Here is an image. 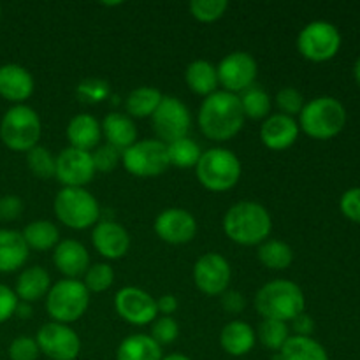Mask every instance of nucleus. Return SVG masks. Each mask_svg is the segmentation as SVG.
Instances as JSON below:
<instances>
[{
	"label": "nucleus",
	"instance_id": "f257e3e1",
	"mask_svg": "<svg viewBox=\"0 0 360 360\" xmlns=\"http://www.w3.org/2000/svg\"><path fill=\"white\" fill-rule=\"evenodd\" d=\"M245 112L239 97L229 91H214L202 101L197 115L199 129L207 139L229 141L241 132L245 125Z\"/></svg>",
	"mask_w": 360,
	"mask_h": 360
},
{
	"label": "nucleus",
	"instance_id": "f03ea898",
	"mask_svg": "<svg viewBox=\"0 0 360 360\" xmlns=\"http://www.w3.org/2000/svg\"><path fill=\"white\" fill-rule=\"evenodd\" d=\"M273 231L269 211L253 200H241L227 210L224 217V232L232 243L241 246H260Z\"/></svg>",
	"mask_w": 360,
	"mask_h": 360
},
{
	"label": "nucleus",
	"instance_id": "7ed1b4c3",
	"mask_svg": "<svg viewBox=\"0 0 360 360\" xmlns=\"http://www.w3.org/2000/svg\"><path fill=\"white\" fill-rule=\"evenodd\" d=\"M255 309L264 320L288 323L304 313V292L290 280H273L255 294Z\"/></svg>",
	"mask_w": 360,
	"mask_h": 360
},
{
	"label": "nucleus",
	"instance_id": "20e7f679",
	"mask_svg": "<svg viewBox=\"0 0 360 360\" xmlns=\"http://www.w3.org/2000/svg\"><path fill=\"white\" fill-rule=\"evenodd\" d=\"M347 125V109L334 97H316L306 102L299 115V130L319 141L336 137Z\"/></svg>",
	"mask_w": 360,
	"mask_h": 360
},
{
	"label": "nucleus",
	"instance_id": "39448f33",
	"mask_svg": "<svg viewBox=\"0 0 360 360\" xmlns=\"http://www.w3.org/2000/svg\"><path fill=\"white\" fill-rule=\"evenodd\" d=\"M195 174L200 185L210 192H229L241 178V162L227 148H210L200 155Z\"/></svg>",
	"mask_w": 360,
	"mask_h": 360
},
{
	"label": "nucleus",
	"instance_id": "423d86ee",
	"mask_svg": "<svg viewBox=\"0 0 360 360\" xmlns=\"http://www.w3.org/2000/svg\"><path fill=\"white\" fill-rule=\"evenodd\" d=\"M42 134V123L35 109L30 105H13L0 122V139L9 150L27 153L37 146Z\"/></svg>",
	"mask_w": 360,
	"mask_h": 360
},
{
	"label": "nucleus",
	"instance_id": "0eeeda50",
	"mask_svg": "<svg viewBox=\"0 0 360 360\" xmlns=\"http://www.w3.org/2000/svg\"><path fill=\"white\" fill-rule=\"evenodd\" d=\"M53 210L60 224L74 231L95 227L101 218V206L86 188H62L53 200Z\"/></svg>",
	"mask_w": 360,
	"mask_h": 360
},
{
	"label": "nucleus",
	"instance_id": "6e6552de",
	"mask_svg": "<svg viewBox=\"0 0 360 360\" xmlns=\"http://www.w3.org/2000/svg\"><path fill=\"white\" fill-rule=\"evenodd\" d=\"M90 292L81 280H63L51 285L46 295V311L53 322L72 323L86 313Z\"/></svg>",
	"mask_w": 360,
	"mask_h": 360
},
{
	"label": "nucleus",
	"instance_id": "1a4fd4ad",
	"mask_svg": "<svg viewBox=\"0 0 360 360\" xmlns=\"http://www.w3.org/2000/svg\"><path fill=\"white\" fill-rule=\"evenodd\" d=\"M122 164L129 174L137 178H155L171 167L167 144L158 139H143L134 143L122 153Z\"/></svg>",
	"mask_w": 360,
	"mask_h": 360
},
{
	"label": "nucleus",
	"instance_id": "9d476101",
	"mask_svg": "<svg viewBox=\"0 0 360 360\" xmlns=\"http://www.w3.org/2000/svg\"><path fill=\"white\" fill-rule=\"evenodd\" d=\"M341 48V34L329 21H311L297 35V49L306 60L329 62Z\"/></svg>",
	"mask_w": 360,
	"mask_h": 360
},
{
	"label": "nucleus",
	"instance_id": "9b49d317",
	"mask_svg": "<svg viewBox=\"0 0 360 360\" xmlns=\"http://www.w3.org/2000/svg\"><path fill=\"white\" fill-rule=\"evenodd\" d=\"M151 122H153L158 141H162L164 144H171L183 137H188L192 115L185 102L172 95H164L160 105L151 116Z\"/></svg>",
	"mask_w": 360,
	"mask_h": 360
},
{
	"label": "nucleus",
	"instance_id": "f8f14e48",
	"mask_svg": "<svg viewBox=\"0 0 360 360\" xmlns=\"http://www.w3.org/2000/svg\"><path fill=\"white\" fill-rule=\"evenodd\" d=\"M218 83L229 94H241L253 86L259 74L257 60L246 51H232L220 60L217 65Z\"/></svg>",
	"mask_w": 360,
	"mask_h": 360
},
{
	"label": "nucleus",
	"instance_id": "ddd939ff",
	"mask_svg": "<svg viewBox=\"0 0 360 360\" xmlns=\"http://www.w3.org/2000/svg\"><path fill=\"white\" fill-rule=\"evenodd\" d=\"M35 341H37L39 352L51 360H76L79 357V336L65 323H44L37 330Z\"/></svg>",
	"mask_w": 360,
	"mask_h": 360
},
{
	"label": "nucleus",
	"instance_id": "4468645a",
	"mask_svg": "<svg viewBox=\"0 0 360 360\" xmlns=\"http://www.w3.org/2000/svg\"><path fill=\"white\" fill-rule=\"evenodd\" d=\"M115 309L120 319L137 327L153 323L158 316L157 299L137 287L120 288L115 295Z\"/></svg>",
	"mask_w": 360,
	"mask_h": 360
},
{
	"label": "nucleus",
	"instance_id": "2eb2a0df",
	"mask_svg": "<svg viewBox=\"0 0 360 360\" xmlns=\"http://www.w3.org/2000/svg\"><path fill=\"white\" fill-rule=\"evenodd\" d=\"M94 158L90 151L65 148L56 155L55 178L62 188H84L95 176Z\"/></svg>",
	"mask_w": 360,
	"mask_h": 360
},
{
	"label": "nucleus",
	"instance_id": "dca6fc26",
	"mask_svg": "<svg viewBox=\"0 0 360 360\" xmlns=\"http://www.w3.org/2000/svg\"><path fill=\"white\" fill-rule=\"evenodd\" d=\"M231 278V264L220 253H204L193 266V283L202 294L210 297H217L229 290Z\"/></svg>",
	"mask_w": 360,
	"mask_h": 360
},
{
	"label": "nucleus",
	"instance_id": "f3484780",
	"mask_svg": "<svg viewBox=\"0 0 360 360\" xmlns=\"http://www.w3.org/2000/svg\"><path fill=\"white\" fill-rule=\"evenodd\" d=\"M155 234L167 245H186L197 234V220L183 207H167L155 218Z\"/></svg>",
	"mask_w": 360,
	"mask_h": 360
},
{
	"label": "nucleus",
	"instance_id": "a211bd4d",
	"mask_svg": "<svg viewBox=\"0 0 360 360\" xmlns=\"http://www.w3.org/2000/svg\"><path fill=\"white\" fill-rule=\"evenodd\" d=\"M91 245L104 259L118 260L129 252L130 236L118 221L98 220L91 231Z\"/></svg>",
	"mask_w": 360,
	"mask_h": 360
},
{
	"label": "nucleus",
	"instance_id": "6ab92c4d",
	"mask_svg": "<svg viewBox=\"0 0 360 360\" xmlns=\"http://www.w3.org/2000/svg\"><path fill=\"white\" fill-rule=\"evenodd\" d=\"M35 90V81L30 70L18 63L0 65V97L14 105L25 104Z\"/></svg>",
	"mask_w": 360,
	"mask_h": 360
},
{
	"label": "nucleus",
	"instance_id": "aec40b11",
	"mask_svg": "<svg viewBox=\"0 0 360 360\" xmlns=\"http://www.w3.org/2000/svg\"><path fill=\"white\" fill-rule=\"evenodd\" d=\"M53 264L67 280H79L90 267V253L76 239H62L53 248Z\"/></svg>",
	"mask_w": 360,
	"mask_h": 360
},
{
	"label": "nucleus",
	"instance_id": "412c9836",
	"mask_svg": "<svg viewBox=\"0 0 360 360\" xmlns=\"http://www.w3.org/2000/svg\"><path fill=\"white\" fill-rule=\"evenodd\" d=\"M299 123L281 112L269 115L260 127V141L273 151L288 150L299 137Z\"/></svg>",
	"mask_w": 360,
	"mask_h": 360
},
{
	"label": "nucleus",
	"instance_id": "4be33fe9",
	"mask_svg": "<svg viewBox=\"0 0 360 360\" xmlns=\"http://www.w3.org/2000/svg\"><path fill=\"white\" fill-rule=\"evenodd\" d=\"M67 139H69L70 148L83 151H94L102 139V127L95 116L79 112L74 118H70L67 125Z\"/></svg>",
	"mask_w": 360,
	"mask_h": 360
},
{
	"label": "nucleus",
	"instance_id": "5701e85b",
	"mask_svg": "<svg viewBox=\"0 0 360 360\" xmlns=\"http://www.w3.org/2000/svg\"><path fill=\"white\" fill-rule=\"evenodd\" d=\"M28 255L30 250L21 232L0 229V274H9L21 269L28 260Z\"/></svg>",
	"mask_w": 360,
	"mask_h": 360
},
{
	"label": "nucleus",
	"instance_id": "b1692460",
	"mask_svg": "<svg viewBox=\"0 0 360 360\" xmlns=\"http://www.w3.org/2000/svg\"><path fill=\"white\" fill-rule=\"evenodd\" d=\"M49 288H51V276L48 271L41 266H32L20 273L14 294H16L18 301L30 304V302L41 301L42 297H46Z\"/></svg>",
	"mask_w": 360,
	"mask_h": 360
},
{
	"label": "nucleus",
	"instance_id": "393cba45",
	"mask_svg": "<svg viewBox=\"0 0 360 360\" xmlns=\"http://www.w3.org/2000/svg\"><path fill=\"white\" fill-rule=\"evenodd\" d=\"M102 136L105 137L108 144L125 151L127 148L137 143V127L130 116L123 112H109L101 122Z\"/></svg>",
	"mask_w": 360,
	"mask_h": 360
},
{
	"label": "nucleus",
	"instance_id": "a878e982",
	"mask_svg": "<svg viewBox=\"0 0 360 360\" xmlns=\"http://www.w3.org/2000/svg\"><path fill=\"white\" fill-rule=\"evenodd\" d=\"M257 343L255 330L250 327V323L243 320H232L221 329L220 345L225 354L232 357H243L250 354Z\"/></svg>",
	"mask_w": 360,
	"mask_h": 360
},
{
	"label": "nucleus",
	"instance_id": "bb28decb",
	"mask_svg": "<svg viewBox=\"0 0 360 360\" xmlns=\"http://www.w3.org/2000/svg\"><path fill=\"white\" fill-rule=\"evenodd\" d=\"M185 81L186 86L193 91V94L200 95V97H210L214 94L218 88V72L217 67L207 60H193L188 63L185 70Z\"/></svg>",
	"mask_w": 360,
	"mask_h": 360
},
{
	"label": "nucleus",
	"instance_id": "cd10ccee",
	"mask_svg": "<svg viewBox=\"0 0 360 360\" xmlns=\"http://www.w3.org/2000/svg\"><path fill=\"white\" fill-rule=\"evenodd\" d=\"M162 347L150 334H132L116 350V360H162Z\"/></svg>",
	"mask_w": 360,
	"mask_h": 360
},
{
	"label": "nucleus",
	"instance_id": "c85d7f7f",
	"mask_svg": "<svg viewBox=\"0 0 360 360\" xmlns=\"http://www.w3.org/2000/svg\"><path fill=\"white\" fill-rule=\"evenodd\" d=\"M162 98V91L158 88L153 86H139L136 90L130 91L125 98V111L127 116L130 118H151L153 112L157 111V108L160 105Z\"/></svg>",
	"mask_w": 360,
	"mask_h": 360
},
{
	"label": "nucleus",
	"instance_id": "c756f323",
	"mask_svg": "<svg viewBox=\"0 0 360 360\" xmlns=\"http://www.w3.org/2000/svg\"><path fill=\"white\" fill-rule=\"evenodd\" d=\"M28 250L35 252H48L60 243V231L53 221L35 220L30 221L21 232Z\"/></svg>",
	"mask_w": 360,
	"mask_h": 360
},
{
	"label": "nucleus",
	"instance_id": "7c9ffc66",
	"mask_svg": "<svg viewBox=\"0 0 360 360\" xmlns=\"http://www.w3.org/2000/svg\"><path fill=\"white\" fill-rule=\"evenodd\" d=\"M281 360H329L326 348L313 338L290 336L280 352Z\"/></svg>",
	"mask_w": 360,
	"mask_h": 360
},
{
	"label": "nucleus",
	"instance_id": "2f4dec72",
	"mask_svg": "<svg viewBox=\"0 0 360 360\" xmlns=\"http://www.w3.org/2000/svg\"><path fill=\"white\" fill-rule=\"evenodd\" d=\"M257 257L267 269L285 271L294 260V250L281 239H267L259 246Z\"/></svg>",
	"mask_w": 360,
	"mask_h": 360
},
{
	"label": "nucleus",
	"instance_id": "473e14b6",
	"mask_svg": "<svg viewBox=\"0 0 360 360\" xmlns=\"http://www.w3.org/2000/svg\"><path fill=\"white\" fill-rule=\"evenodd\" d=\"M239 102H241V109L245 112V118L250 120H266L271 115V108H273V102H271L269 94H267L264 88H260L259 84H253L248 90L241 91L238 95Z\"/></svg>",
	"mask_w": 360,
	"mask_h": 360
},
{
	"label": "nucleus",
	"instance_id": "72a5a7b5",
	"mask_svg": "<svg viewBox=\"0 0 360 360\" xmlns=\"http://www.w3.org/2000/svg\"><path fill=\"white\" fill-rule=\"evenodd\" d=\"M167 155L171 165L179 169H190L195 167L200 155H202V150H200V146L193 139L183 137V139L167 144Z\"/></svg>",
	"mask_w": 360,
	"mask_h": 360
},
{
	"label": "nucleus",
	"instance_id": "f704fd0d",
	"mask_svg": "<svg viewBox=\"0 0 360 360\" xmlns=\"http://www.w3.org/2000/svg\"><path fill=\"white\" fill-rule=\"evenodd\" d=\"M288 338H290V327L288 323L278 322V320H262L257 333V340L274 354H280Z\"/></svg>",
	"mask_w": 360,
	"mask_h": 360
},
{
	"label": "nucleus",
	"instance_id": "c9c22d12",
	"mask_svg": "<svg viewBox=\"0 0 360 360\" xmlns=\"http://www.w3.org/2000/svg\"><path fill=\"white\" fill-rule=\"evenodd\" d=\"M25 158H27L28 169H30V172L35 178L49 179L55 176L56 157H53V153L48 148L37 144V146H34L32 150L27 151Z\"/></svg>",
	"mask_w": 360,
	"mask_h": 360
},
{
	"label": "nucleus",
	"instance_id": "e433bc0d",
	"mask_svg": "<svg viewBox=\"0 0 360 360\" xmlns=\"http://www.w3.org/2000/svg\"><path fill=\"white\" fill-rule=\"evenodd\" d=\"M112 283H115V271L105 262L90 264V267L84 273L83 285L86 287L88 292L102 294V292L109 290Z\"/></svg>",
	"mask_w": 360,
	"mask_h": 360
},
{
	"label": "nucleus",
	"instance_id": "4c0bfd02",
	"mask_svg": "<svg viewBox=\"0 0 360 360\" xmlns=\"http://www.w3.org/2000/svg\"><path fill=\"white\" fill-rule=\"evenodd\" d=\"M229 9L227 0H192L188 11L200 23H214L220 20Z\"/></svg>",
	"mask_w": 360,
	"mask_h": 360
},
{
	"label": "nucleus",
	"instance_id": "58836bf2",
	"mask_svg": "<svg viewBox=\"0 0 360 360\" xmlns=\"http://www.w3.org/2000/svg\"><path fill=\"white\" fill-rule=\"evenodd\" d=\"M76 91L81 102L98 104V102H104L105 98H109L111 86H109L108 81L101 79V77H88V79H83L77 84Z\"/></svg>",
	"mask_w": 360,
	"mask_h": 360
},
{
	"label": "nucleus",
	"instance_id": "ea45409f",
	"mask_svg": "<svg viewBox=\"0 0 360 360\" xmlns=\"http://www.w3.org/2000/svg\"><path fill=\"white\" fill-rule=\"evenodd\" d=\"M274 102H276V108L280 109L281 115L290 116V118H294L295 115H301L302 108L306 104L304 95L294 86H285L278 90Z\"/></svg>",
	"mask_w": 360,
	"mask_h": 360
},
{
	"label": "nucleus",
	"instance_id": "a19ab883",
	"mask_svg": "<svg viewBox=\"0 0 360 360\" xmlns=\"http://www.w3.org/2000/svg\"><path fill=\"white\" fill-rule=\"evenodd\" d=\"M122 153L118 148L111 146V144H102L91 151V158H94L95 171L97 172H112L118 164L122 162Z\"/></svg>",
	"mask_w": 360,
	"mask_h": 360
},
{
	"label": "nucleus",
	"instance_id": "79ce46f5",
	"mask_svg": "<svg viewBox=\"0 0 360 360\" xmlns=\"http://www.w3.org/2000/svg\"><path fill=\"white\" fill-rule=\"evenodd\" d=\"M179 326L172 316H160L151 323V334L150 336L157 341L160 347H167L178 340Z\"/></svg>",
	"mask_w": 360,
	"mask_h": 360
},
{
	"label": "nucleus",
	"instance_id": "37998d69",
	"mask_svg": "<svg viewBox=\"0 0 360 360\" xmlns=\"http://www.w3.org/2000/svg\"><path fill=\"white\" fill-rule=\"evenodd\" d=\"M7 354H9L11 360H37L41 352H39L35 338L18 336L16 340H13V343L9 345Z\"/></svg>",
	"mask_w": 360,
	"mask_h": 360
},
{
	"label": "nucleus",
	"instance_id": "c03bdc74",
	"mask_svg": "<svg viewBox=\"0 0 360 360\" xmlns=\"http://www.w3.org/2000/svg\"><path fill=\"white\" fill-rule=\"evenodd\" d=\"M340 210L348 220L360 224V188H350L340 200Z\"/></svg>",
	"mask_w": 360,
	"mask_h": 360
},
{
	"label": "nucleus",
	"instance_id": "a18cd8bd",
	"mask_svg": "<svg viewBox=\"0 0 360 360\" xmlns=\"http://www.w3.org/2000/svg\"><path fill=\"white\" fill-rule=\"evenodd\" d=\"M23 213V200L18 195L0 197V220L14 221Z\"/></svg>",
	"mask_w": 360,
	"mask_h": 360
},
{
	"label": "nucleus",
	"instance_id": "49530a36",
	"mask_svg": "<svg viewBox=\"0 0 360 360\" xmlns=\"http://www.w3.org/2000/svg\"><path fill=\"white\" fill-rule=\"evenodd\" d=\"M18 302L20 301H18L13 288L0 283V323L7 322L11 316H14V313H16V308H18Z\"/></svg>",
	"mask_w": 360,
	"mask_h": 360
},
{
	"label": "nucleus",
	"instance_id": "de8ad7c7",
	"mask_svg": "<svg viewBox=\"0 0 360 360\" xmlns=\"http://www.w3.org/2000/svg\"><path fill=\"white\" fill-rule=\"evenodd\" d=\"M221 308L227 313H232V315H238V313H243L246 308V299L241 292L238 290H225L224 294L220 295Z\"/></svg>",
	"mask_w": 360,
	"mask_h": 360
},
{
	"label": "nucleus",
	"instance_id": "09e8293b",
	"mask_svg": "<svg viewBox=\"0 0 360 360\" xmlns=\"http://www.w3.org/2000/svg\"><path fill=\"white\" fill-rule=\"evenodd\" d=\"M292 330H294V336H302V338H311L313 330H315V322L309 315L306 313H301V315L295 316L292 320Z\"/></svg>",
	"mask_w": 360,
	"mask_h": 360
},
{
	"label": "nucleus",
	"instance_id": "8fccbe9b",
	"mask_svg": "<svg viewBox=\"0 0 360 360\" xmlns=\"http://www.w3.org/2000/svg\"><path fill=\"white\" fill-rule=\"evenodd\" d=\"M178 297L172 294H165L162 295L160 299L157 301V309L158 313H162V316H172L176 311H178Z\"/></svg>",
	"mask_w": 360,
	"mask_h": 360
},
{
	"label": "nucleus",
	"instance_id": "3c124183",
	"mask_svg": "<svg viewBox=\"0 0 360 360\" xmlns=\"http://www.w3.org/2000/svg\"><path fill=\"white\" fill-rule=\"evenodd\" d=\"M14 315L21 316V319H28V316H32V308L28 302H18V308H16V313Z\"/></svg>",
	"mask_w": 360,
	"mask_h": 360
},
{
	"label": "nucleus",
	"instance_id": "603ef678",
	"mask_svg": "<svg viewBox=\"0 0 360 360\" xmlns=\"http://www.w3.org/2000/svg\"><path fill=\"white\" fill-rule=\"evenodd\" d=\"M162 360H192V359L186 357V355H183V354H171V355H165V357H162Z\"/></svg>",
	"mask_w": 360,
	"mask_h": 360
},
{
	"label": "nucleus",
	"instance_id": "864d4df0",
	"mask_svg": "<svg viewBox=\"0 0 360 360\" xmlns=\"http://www.w3.org/2000/svg\"><path fill=\"white\" fill-rule=\"evenodd\" d=\"M354 76H355V81H357L359 86H360V56L357 58V62H355V67H354Z\"/></svg>",
	"mask_w": 360,
	"mask_h": 360
},
{
	"label": "nucleus",
	"instance_id": "5fc2aeb1",
	"mask_svg": "<svg viewBox=\"0 0 360 360\" xmlns=\"http://www.w3.org/2000/svg\"><path fill=\"white\" fill-rule=\"evenodd\" d=\"M0 13H2V9H0Z\"/></svg>",
	"mask_w": 360,
	"mask_h": 360
}]
</instances>
